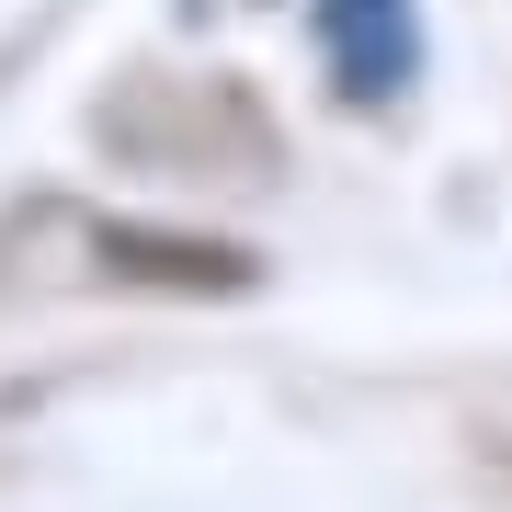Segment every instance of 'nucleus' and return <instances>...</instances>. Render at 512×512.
<instances>
[{
	"mask_svg": "<svg viewBox=\"0 0 512 512\" xmlns=\"http://www.w3.org/2000/svg\"><path fill=\"white\" fill-rule=\"evenodd\" d=\"M319 57L353 103H399L421 69V23L410 0H319Z\"/></svg>",
	"mask_w": 512,
	"mask_h": 512,
	"instance_id": "f257e3e1",
	"label": "nucleus"
}]
</instances>
